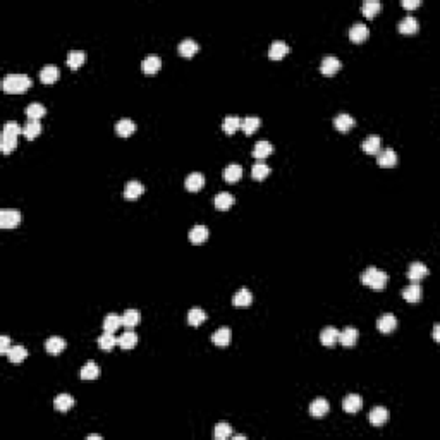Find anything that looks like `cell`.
I'll use <instances>...</instances> for the list:
<instances>
[{
  "label": "cell",
  "mask_w": 440,
  "mask_h": 440,
  "mask_svg": "<svg viewBox=\"0 0 440 440\" xmlns=\"http://www.w3.org/2000/svg\"><path fill=\"white\" fill-rule=\"evenodd\" d=\"M420 5H421L420 0H413V2H411V0H404V2H403V7H404V9H407V10H414V9H418Z\"/></svg>",
  "instance_id": "816d5d0a"
},
{
  "label": "cell",
  "mask_w": 440,
  "mask_h": 440,
  "mask_svg": "<svg viewBox=\"0 0 440 440\" xmlns=\"http://www.w3.org/2000/svg\"><path fill=\"white\" fill-rule=\"evenodd\" d=\"M21 133H23V127H19L16 120H9V122L3 124L2 136H19Z\"/></svg>",
  "instance_id": "681fc988"
},
{
  "label": "cell",
  "mask_w": 440,
  "mask_h": 440,
  "mask_svg": "<svg viewBox=\"0 0 440 440\" xmlns=\"http://www.w3.org/2000/svg\"><path fill=\"white\" fill-rule=\"evenodd\" d=\"M136 131V124L133 122L131 119H120L117 120L115 124V133L119 134L120 138H127Z\"/></svg>",
  "instance_id": "d4e9b609"
},
{
  "label": "cell",
  "mask_w": 440,
  "mask_h": 440,
  "mask_svg": "<svg viewBox=\"0 0 440 440\" xmlns=\"http://www.w3.org/2000/svg\"><path fill=\"white\" fill-rule=\"evenodd\" d=\"M122 325V318L119 317L117 313H109L104 320V330L105 332H115L117 329Z\"/></svg>",
  "instance_id": "bcb514c9"
},
{
  "label": "cell",
  "mask_w": 440,
  "mask_h": 440,
  "mask_svg": "<svg viewBox=\"0 0 440 440\" xmlns=\"http://www.w3.org/2000/svg\"><path fill=\"white\" fill-rule=\"evenodd\" d=\"M377 164L382 169H394L397 165V155L392 148H385V150H380L377 155Z\"/></svg>",
  "instance_id": "277c9868"
},
{
  "label": "cell",
  "mask_w": 440,
  "mask_h": 440,
  "mask_svg": "<svg viewBox=\"0 0 440 440\" xmlns=\"http://www.w3.org/2000/svg\"><path fill=\"white\" fill-rule=\"evenodd\" d=\"M100 377V368L95 361H88L83 368H81V378L83 380H95Z\"/></svg>",
  "instance_id": "836d02e7"
},
{
  "label": "cell",
  "mask_w": 440,
  "mask_h": 440,
  "mask_svg": "<svg viewBox=\"0 0 440 440\" xmlns=\"http://www.w3.org/2000/svg\"><path fill=\"white\" fill-rule=\"evenodd\" d=\"M368 35H370L368 28L365 26V24L358 23V24H353V28L349 30V40L353 41V43H363V41L368 38Z\"/></svg>",
  "instance_id": "9a60e30c"
},
{
  "label": "cell",
  "mask_w": 440,
  "mask_h": 440,
  "mask_svg": "<svg viewBox=\"0 0 440 440\" xmlns=\"http://www.w3.org/2000/svg\"><path fill=\"white\" fill-rule=\"evenodd\" d=\"M7 358H9V361H10V363H14V365L23 363V361L28 358L26 347H24V346H12L9 353H7Z\"/></svg>",
  "instance_id": "f546056e"
},
{
  "label": "cell",
  "mask_w": 440,
  "mask_h": 440,
  "mask_svg": "<svg viewBox=\"0 0 440 440\" xmlns=\"http://www.w3.org/2000/svg\"><path fill=\"white\" fill-rule=\"evenodd\" d=\"M387 282H389V275H387L385 272L378 270L377 267H368L367 270L361 274V284L371 287L375 293L384 291Z\"/></svg>",
  "instance_id": "7a4b0ae2"
},
{
  "label": "cell",
  "mask_w": 440,
  "mask_h": 440,
  "mask_svg": "<svg viewBox=\"0 0 440 440\" xmlns=\"http://www.w3.org/2000/svg\"><path fill=\"white\" fill-rule=\"evenodd\" d=\"M329 411H330L329 403L325 399H322V397L315 399L313 403H311V406H310V414L313 418H324L325 414L329 413Z\"/></svg>",
  "instance_id": "44dd1931"
},
{
  "label": "cell",
  "mask_w": 440,
  "mask_h": 440,
  "mask_svg": "<svg viewBox=\"0 0 440 440\" xmlns=\"http://www.w3.org/2000/svg\"><path fill=\"white\" fill-rule=\"evenodd\" d=\"M377 329L382 333H392L397 329V318L392 313H384L377 320Z\"/></svg>",
  "instance_id": "52a82bcc"
},
{
  "label": "cell",
  "mask_w": 440,
  "mask_h": 440,
  "mask_svg": "<svg viewBox=\"0 0 440 440\" xmlns=\"http://www.w3.org/2000/svg\"><path fill=\"white\" fill-rule=\"evenodd\" d=\"M41 129H43V127H41L40 120H30V119H28L26 126L23 127V134L26 136V140L33 141L35 138H37L38 134L41 133Z\"/></svg>",
  "instance_id": "4dcf8cb0"
},
{
  "label": "cell",
  "mask_w": 440,
  "mask_h": 440,
  "mask_svg": "<svg viewBox=\"0 0 440 440\" xmlns=\"http://www.w3.org/2000/svg\"><path fill=\"white\" fill-rule=\"evenodd\" d=\"M368 420H370V423L373 425V427H382V425H385L387 421H389V411H387L384 406H377L370 411Z\"/></svg>",
  "instance_id": "ba28073f"
},
{
  "label": "cell",
  "mask_w": 440,
  "mask_h": 440,
  "mask_svg": "<svg viewBox=\"0 0 440 440\" xmlns=\"http://www.w3.org/2000/svg\"><path fill=\"white\" fill-rule=\"evenodd\" d=\"M136 344H138V335L133 332V330H127V332H124L122 335L119 337V346L126 351L133 349Z\"/></svg>",
  "instance_id": "7bdbcfd3"
},
{
  "label": "cell",
  "mask_w": 440,
  "mask_h": 440,
  "mask_svg": "<svg viewBox=\"0 0 440 440\" xmlns=\"http://www.w3.org/2000/svg\"><path fill=\"white\" fill-rule=\"evenodd\" d=\"M380 148H382V140H380V136H377V134H370V136L361 143V150H363L367 155H378Z\"/></svg>",
  "instance_id": "8992f818"
},
{
  "label": "cell",
  "mask_w": 440,
  "mask_h": 440,
  "mask_svg": "<svg viewBox=\"0 0 440 440\" xmlns=\"http://www.w3.org/2000/svg\"><path fill=\"white\" fill-rule=\"evenodd\" d=\"M243 177V167L239 164H229L223 169V179L229 184H234Z\"/></svg>",
  "instance_id": "7402d4cb"
},
{
  "label": "cell",
  "mask_w": 440,
  "mask_h": 440,
  "mask_svg": "<svg viewBox=\"0 0 440 440\" xmlns=\"http://www.w3.org/2000/svg\"><path fill=\"white\" fill-rule=\"evenodd\" d=\"M222 129L225 134H234L237 129H241V119L237 115H229L223 119Z\"/></svg>",
  "instance_id": "f6af8a7d"
},
{
  "label": "cell",
  "mask_w": 440,
  "mask_h": 440,
  "mask_svg": "<svg viewBox=\"0 0 440 440\" xmlns=\"http://www.w3.org/2000/svg\"><path fill=\"white\" fill-rule=\"evenodd\" d=\"M272 151H274V147L268 141H258L253 148V157L258 158V160H263L268 155H272Z\"/></svg>",
  "instance_id": "1f68e13d"
},
{
  "label": "cell",
  "mask_w": 440,
  "mask_h": 440,
  "mask_svg": "<svg viewBox=\"0 0 440 440\" xmlns=\"http://www.w3.org/2000/svg\"><path fill=\"white\" fill-rule=\"evenodd\" d=\"M17 148V136H2V141H0V150H2L3 155L12 153Z\"/></svg>",
  "instance_id": "c3c4849f"
},
{
  "label": "cell",
  "mask_w": 440,
  "mask_h": 440,
  "mask_svg": "<svg viewBox=\"0 0 440 440\" xmlns=\"http://www.w3.org/2000/svg\"><path fill=\"white\" fill-rule=\"evenodd\" d=\"M102 440V435H88V440Z\"/></svg>",
  "instance_id": "db71d44e"
},
{
  "label": "cell",
  "mask_w": 440,
  "mask_h": 440,
  "mask_svg": "<svg viewBox=\"0 0 440 440\" xmlns=\"http://www.w3.org/2000/svg\"><path fill=\"white\" fill-rule=\"evenodd\" d=\"M232 439L234 440H244L246 437H244V435H232Z\"/></svg>",
  "instance_id": "11a10c76"
},
{
  "label": "cell",
  "mask_w": 440,
  "mask_h": 440,
  "mask_svg": "<svg viewBox=\"0 0 440 440\" xmlns=\"http://www.w3.org/2000/svg\"><path fill=\"white\" fill-rule=\"evenodd\" d=\"M339 330L335 327H325L320 333V342L327 347H332L339 342Z\"/></svg>",
  "instance_id": "ffe728a7"
},
{
  "label": "cell",
  "mask_w": 440,
  "mask_h": 440,
  "mask_svg": "<svg viewBox=\"0 0 440 440\" xmlns=\"http://www.w3.org/2000/svg\"><path fill=\"white\" fill-rule=\"evenodd\" d=\"M251 303H253V294H251L246 287L239 289L232 297V304H234V306H237V308H248Z\"/></svg>",
  "instance_id": "ac0fdd59"
},
{
  "label": "cell",
  "mask_w": 440,
  "mask_h": 440,
  "mask_svg": "<svg viewBox=\"0 0 440 440\" xmlns=\"http://www.w3.org/2000/svg\"><path fill=\"white\" fill-rule=\"evenodd\" d=\"M428 274H430V270H428V268L425 267L423 263L416 261V263L411 265L409 270H407V279H409L411 282H420L421 279L428 277Z\"/></svg>",
  "instance_id": "2e32d148"
},
{
  "label": "cell",
  "mask_w": 440,
  "mask_h": 440,
  "mask_svg": "<svg viewBox=\"0 0 440 440\" xmlns=\"http://www.w3.org/2000/svg\"><path fill=\"white\" fill-rule=\"evenodd\" d=\"M289 52H291V48L287 47V43H284V41H274V43L270 45V50H268V57H270L272 60H280L289 54Z\"/></svg>",
  "instance_id": "484cf974"
},
{
  "label": "cell",
  "mask_w": 440,
  "mask_h": 440,
  "mask_svg": "<svg viewBox=\"0 0 440 440\" xmlns=\"http://www.w3.org/2000/svg\"><path fill=\"white\" fill-rule=\"evenodd\" d=\"M143 193H145V186L140 183V181H129L126 189H124L122 196L126 198V200H138Z\"/></svg>",
  "instance_id": "5bb4252c"
},
{
  "label": "cell",
  "mask_w": 440,
  "mask_h": 440,
  "mask_svg": "<svg viewBox=\"0 0 440 440\" xmlns=\"http://www.w3.org/2000/svg\"><path fill=\"white\" fill-rule=\"evenodd\" d=\"M260 126H261V120L258 119V117H255V115H250V117H246L244 120H241V129H243L244 134H248V136H251L253 133H257Z\"/></svg>",
  "instance_id": "74e56055"
},
{
  "label": "cell",
  "mask_w": 440,
  "mask_h": 440,
  "mask_svg": "<svg viewBox=\"0 0 440 440\" xmlns=\"http://www.w3.org/2000/svg\"><path fill=\"white\" fill-rule=\"evenodd\" d=\"M59 77H60V71H59V67H55V66L43 67L40 73V79H41V83H45V84H54V83H57Z\"/></svg>",
  "instance_id": "4316f807"
},
{
  "label": "cell",
  "mask_w": 440,
  "mask_h": 440,
  "mask_svg": "<svg viewBox=\"0 0 440 440\" xmlns=\"http://www.w3.org/2000/svg\"><path fill=\"white\" fill-rule=\"evenodd\" d=\"M10 351V339L7 335H2L0 337V354H5Z\"/></svg>",
  "instance_id": "f907efd6"
},
{
  "label": "cell",
  "mask_w": 440,
  "mask_h": 440,
  "mask_svg": "<svg viewBox=\"0 0 440 440\" xmlns=\"http://www.w3.org/2000/svg\"><path fill=\"white\" fill-rule=\"evenodd\" d=\"M66 340L62 339V337H50V339L45 342V349H47L48 354H54V356H57V354H60L64 349H66Z\"/></svg>",
  "instance_id": "cb8c5ba5"
},
{
  "label": "cell",
  "mask_w": 440,
  "mask_h": 440,
  "mask_svg": "<svg viewBox=\"0 0 440 440\" xmlns=\"http://www.w3.org/2000/svg\"><path fill=\"white\" fill-rule=\"evenodd\" d=\"M342 406H344V411H346V413L356 414L358 411H361V407H363V399H361V396H358V394H349V396L344 399Z\"/></svg>",
  "instance_id": "9c48e42d"
},
{
  "label": "cell",
  "mask_w": 440,
  "mask_h": 440,
  "mask_svg": "<svg viewBox=\"0 0 440 440\" xmlns=\"http://www.w3.org/2000/svg\"><path fill=\"white\" fill-rule=\"evenodd\" d=\"M208 239V229L205 225H194L189 230V241L193 244H203Z\"/></svg>",
  "instance_id": "f1b7e54d"
},
{
  "label": "cell",
  "mask_w": 440,
  "mask_h": 440,
  "mask_svg": "<svg viewBox=\"0 0 440 440\" xmlns=\"http://www.w3.org/2000/svg\"><path fill=\"white\" fill-rule=\"evenodd\" d=\"M54 406H55L57 411H60V413H67V411L74 406L73 396H69V394H59V396L55 397V401H54Z\"/></svg>",
  "instance_id": "83f0119b"
},
{
  "label": "cell",
  "mask_w": 440,
  "mask_h": 440,
  "mask_svg": "<svg viewBox=\"0 0 440 440\" xmlns=\"http://www.w3.org/2000/svg\"><path fill=\"white\" fill-rule=\"evenodd\" d=\"M268 174H270V167L265 164L263 160H258L257 164L253 165V169H251V177H253L255 181H263V179H267Z\"/></svg>",
  "instance_id": "60d3db41"
},
{
  "label": "cell",
  "mask_w": 440,
  "mask_h": 440,
  "mask_svg": "<svg viewBox=\"0 0 440 440\" xmlns=\"http://www.w3.org/2000/svg\"><path fill=\"white\" fill-rule=\"evenodd\" d=\"M403 297L411 304H416L421 299V287L418 286V282H411L409 286L404 287Z\"/></svg>",
  "instance_id": "d6986e66"
},
{
  "label": "cell",
  "mask_w": 440,
  "mask_h": 440,
  "mask_svg": "<svg viewBox=\"0 0 440 440\" xmlns=\"http://www.w3.org/2000/svg\"><path fill=\"white\" fill-rule=\"evenodd\" d=\"M21 223V214L19 210H12V208H5L0 212V227L2 229H14Z\"/></svg>",
  "instance_id": "3957f363"
},
{
  "label": "cell",
  "mask_w": 440,
  "mask_h": 440,
  "mask_svg": "<svg viewBox=\"0 0 440 440\" xmlns=\"http://www.w3.org/2000/svg\"><path fill=\"white\" fill-rule=\"evenodd\" d=\"M162 67V59L157 55H148L147 59L141 62V69H143L145 74H157Z\"/></svg>",
  "instance_id": "e0dca14e"
},
{
  "label": "cell",
  "mask_w": 440,
  "mask_h": 440,
  "mask_svg": "<svg viewBox=\"0 0 440 440\" xmlns=\"http://www.w3.org/2000/svg\"><path fill=\"white\" fill-rule=\"evenodd\" d=\"M215 439L217 440H223V439H229L232 437V427L225 421H220V423L215 425V432H214Z\"/></svg>",
  "instance_id": "7dc6e473"
},
{
  "label": "cell",
  "mask_w": 440,
  "mask_h": 440,
  "mask_svg": "<svg viewBox=\"0 0 440 440\" xmlns=\"http://www.w3.org/2000/svg\"><path fill=\"white\" fill-rule=\"evenodd\" d=\"M340 67H342V64H340V60L337 59V57L327 55V57H324V60H322V64H320V73L324 74V76H333V74L339 73Z\"/></svg>",
  "instance_id": "5b68a950"
},
{
  "label": "cell",
  "mask_w": 440,
  "mask_h": 440,
  "mask_svg": "<svg viewBox=\"0 0 440 440\" xmlns=\"http://www.w3.org/2000/svg\"><path fill=\"white\" fill-rule=\"evenodd\" d=\"M234 201L236 200H234V196L230 193H219L217 196H215V208L220 212H225L232 207Z\"/></svg>",
  "instance_id": "f35d334b"
},
{
  "label": "cell",
  "mask_w": 440,
  "mask_h": 440,
  "mask_svg": "<svg viewBox=\"0 0 440 440\" xmlns=\"http://www.w3.org/2000/svg\"><path fill=\"white\" fill-rule=\"evenodd\" d=\"M115 344H119V339L112 332H104L98 337V347L102 351H112L115 347Z\"/></svg>",
  "instance_id": "d6a6232c"
},
{
  "label": "cell",
  "mask_w": 440,
  "mask_h": 440,
  "mask_svg": "<svg viewBox=\"0 0 440 440\" xmlns=\"http://www.w3.org/2000/svg\"><path fill=\"white\" fill-rule=\"evenodd\" d=\"M205 320H207V313H205L201 308H193V310H189V313H187V324L193 325V327L201 325Z\"/></svg>",
  "instance_id": "ee69618b"
},
{
  "label": "cell",
  "mask_w": 440,
  "mask_h": 440,
  "mask_svg": "<svg viewBox=\"0 0 440 440\" xmlns=\"http://www.w3.org/2000/svg\"><path fill=\"white\" fill-rule=\"evenodd\" d=\"M31 86H33V81H31V77H28L26 74H9V76H5L2 81V90L9 95L24 93V91L30 90Z\"/></svg>",
  "instance_id": "6da1fadb"
},
{
  "label": "cell",
  "mask_w": 440,
  "mask_h": 440,
  "mask_svg": "<svg viewBox=\"0 0 440 440\" xmlns=\"http://www.w3.org/2000/svg\"><path fill=\"white\" fill-rule=\"evenodd\" d=\"M230 337H232V333H230L229 327H220L217 332L212 335V342L219 347H227L230 344Z\"/></svg>",
  "instance_id": "603a6c76"
},
{
  "label": "cell",
  "mask_w": 440,
  "mask_h": 440,
  "mask_svg": "<svg viewBox=\"0 0 440 440\" xmlns=\"http://www.w3.org/2000/svg\"><path fill=\"white\" fill-rule=\"evenodd\" d=\"M198 50H200V45H198L194 40H184V41H181V45H179V54L183 57H186V59H191L193 55H196Z\"/></svg>",
  "instance_id": "d590c367"
},
{
  "label": "cell",
  "mask_w": 440,
  "mask_h": 440,
  "mask_svg": "<svg viewBox=\"0 0 440 440\" xmlns=\"http://www.w3.org/2000/svg\"><path fill=\"white\" fill-rule=\"evenodd\" d=\"M354 124H356V120H354L349 113H339V115L333 119V127H335L337 131H340V133H347V131H351L354 127Z\"/></svg>",
  "instance_id": "7c38bea8"
},
{
  "label": "cell",
  "mask_w": 440,
  "mask_h": 440,
  "mask_svg": "<svg viewBox=\"0 0 440 440\" xmlns=\"http://www.w3.org/2000/svg\"><path fill=\"white\" fill-rule=\"evenodd\" d=\"M24 113H26V117L30 120H40L47 113V109L41 104H30L26 107V110H24Z\"/></svg>",
  "instance_id": "b9f144b4"
},
{
  "label": "cell",
  "mask_w": 440,
  "mask_h": 440,
  "mask_svg": "<svg viewBox=\"0 0 440 440\" xmlns=\"http://www.w3.org/2000/svg\"><path fill=\"white\" fill-rule=\"evenodd\" d=\"M184 186H186L187 191H191V193H196V191H200L201 187L205 186V177L201 172H193L189 174V176L186 177V181H184Z\"/></svg>",
  "instance_id": "30bf717a"
},
{
  "label": "cell",
  "mask_w": 440,
  "mask_h": 440,
  "mask_svg": "<svg viewBox=\"0 0 440 440\" xmlns=\"http://www.w3.org/2000/svg\"><path fill=\"white\" fill-rule=\"evenodd\" d=\"M358 337H360V332H358L354 327H346L342 332L339 333V342L346 347H353L356 346Z\"/></svg>",
  "instance_id": "4fadbf2b"
},
{
  "label": "cell",
  "mask_w": 440,
  "mask_h": 440,
  "mask_svg": "<svg viewBox=\"0 0 440 440\" xmlns=\"http://www.w3.org/2000/svg\"><path fill=\"white\" fill-rule=\"evenodd\" d=\"M397 30H399V33H403V35H414V33H418V30H420V24H418L416 17L406 16L399 24H397Z\"/></svg>",
  "instance_id": "8fae6325"
},
{
  "label": "cell",
  "mask_w": 440,
  "mask_h": 440,
  "mask_svg": "<svg viewBox=\"0 0 440 440\" xmlns=\"http://www.w3.org/2000/svg\"><path fill=\"white\" fill-rule=\"evenodd\" d=\"M380 9H382V5H380V2H377V0H367V2H363V5H361V12H363V16L367 17V19H373V17L380 12Z\"/></svg>",
  "instance_id": "8d00e7d4"
},
{
  "label": "cell",
  "mask_w": 440,
  "mask_h": 440,
  "mask_svg": "<svg viewBox=\"0 0 440 440\" xmlns=\"http://www.w3.org/2000/svg\"><path fill=\"white\" fill-rule=\"evenodd\" d=\"M120 318H122V325H124V327L133 329V327H136V325L141 322V313L138 310H127V311H124V315Z\"/></svg>",
  "instance_id": "ab89813d"
},
{
  "label": "cell",
  "mask_w": 440,
  "mask_h": 440,
  "mask_svg": "<svg viewBox=\"0 0 440 440\" xmlns=\"http://www.w3.org/2000/svg\"><path fill=\"white\" fill-rule=\"evenodd\" d=\"M84 62H86V54L81 50H73V52H69V55H67V66H69L73 71L79 69Z\"/></svg>",
  "instance_id": "e575fe53"
},
{
  "label": "cell",
  "mask_w": 440,
  "mask_h": 440,
  "mask_svg": "<svg viewBox=\"0 0 440 440\" xmlns=\"http://www.w3.org/2000/svg\"><path fill=\"white\" fill-rule=\"evenodd\" d=\"M439 330H440V327H439V324H437V325H435V327H434V339H435V342H439V340H440Z\"/></svg>",
  "instance_id": "f5cc1de1"
}]
</instances>
